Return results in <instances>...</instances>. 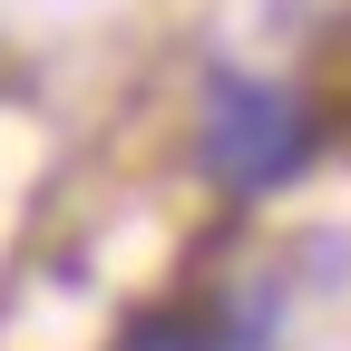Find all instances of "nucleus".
I'll return each instance as SVG.
<instances>
[{"label":"nucleus","mask_w":351,"mask_h":351,"mask_svg":"<svg viewBox=\"0 0 351 351\" xmlns=\"http://www.w3.org/2000/svg\"><path fill=\"white\" fill-rule=\"evenodd\" d=\"M195 156H205V176H215L225 195H274V186L302 176V156H313V108H302L293 88H274V78L215 69Z\"/></svg>","instance_id":"1"},{"label":"nucleus","mask_w":351,"mask_h":351,"mask_svg":"<svg viewBox=\"0 0 351 351\" xmlns=\"http://www.w3.org/2000/svg\"><path fill=\"white\" fill-rule=\"evenodd\" d=\"M117 351H215V322H186V313H147V322H127Z\"/></svg>","instance_id":"2"}]
</instances>
